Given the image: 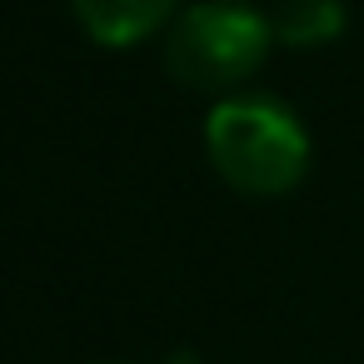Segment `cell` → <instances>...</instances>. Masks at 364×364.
I'll return each mask as SVG.
<instances>
[{
	"instance_id": "obj_1",
	"label": "cell",
	"mask_w": 364,
	"mask_h": 364,
	"mask_svg": "<svg viewBox=\"0 0 364 364\" xmlns=\"http://www.w3.org/2000/svg\"><path fill=\"white\" fill-rule=\"evenodd\" d=\"M205 150L245 195H289L309 170V130L274 95H225L205 120Z\"/></svg>"
},
{
	"instance_id": "obj_2",
	"label": "cell",
	"mask_w": 364,
	"mask_h": 364,
	"mask_svg": "<svg viewBox=\"0 0 364 364\" xmlns=\"http://www.w3.org/2000/svg\"><path fill=\"white\" fill-rule=\"evenodd\" d=\"M274 46V26L264 11L245 0H195L170 26L165 60L180 85L195 90H230L250 80Z\"/></svg>"
},
{
	"instance_id": "obj_3",
	"label": "cell",
	"mask_w": 364,
	"mask_h": 364,
	"mask_svg": "<svg viewBox=\"0 0 364 364\" xmlns=\"http://www.w3.org/2000/svg\"><path fill=\"white\" fill-rule=\"evenodd\" d=\"M85 36L95 46H110V50H125V46H140L150 41L155 31L175 26V6L180 0H70Z\"/></svg>"
},
{
	"instance_id": "obj_4",
	"label": "cell",
	"mask_w": 364,
	"mask_h": 364,
	"mask_svg": "<svg viewBox=\"0 0 364 364\" xmlns=\"http://www.w3.org/2000/svg\"><path fill=\"white\" fill-rule=\"evenodd\" d=\"M344 21H349V16H344V0H279L274 16H269L274 41L299 46V50L339 41Z\"/></svg>"
},
{
	"instance_id": "obj_5",
	"label": "cell",
	"mask_w": 364,
	"mask_h": 364,
	"mask_svg": "<svg viewBox=\"0 0 364 364\" xmlns=\"http://www.w3.org/2000/svg\"><path fill=\"white\" fill-rule=\"evenodd\" d=\"M115 364H120V359H115Z\"/></svg>"
}]
</instances>
